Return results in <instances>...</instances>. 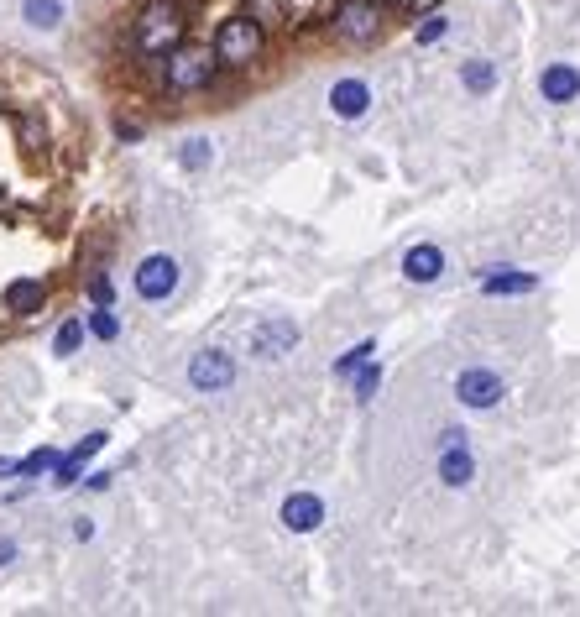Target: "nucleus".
Instances as JSON below:
<instances>
[{
  "mask_svg": "<svg viewBox=\"0 0 580 617\" xmlns=\"http://www.w3.org/2000/svg\"><path fill=\"white\" fill-rule=\"evenodd\" d=\"M16 466H21V461H11V455H0V476H16Z\"/></svg>",
  "mask_w": 580,
  "mask_h": 617,
  "instance_id": "32",
  "label": "nucleus"
},
{
  "mask_svg": "<svg viewBox=\"0 0 580 617\" xmlns=\"http://www.w3.org/2000/svg\"><path fill=\"white\" fill-rule=\"evenodd\" d=\"M220 74V58L215 48H189V42H178L173 53H162V84H168V95H199V89H210Z\"/></svg>",
  "mask_w": 580,
  "mask_h": 617,
  "instance_id": "2",
  "label": "nucleus"
},
{
  "mask_svg": "<svg viewBox=\"0 0 580 617\" xmlns=\"http://www.w3.org/2000/svg\"><path fill=\"white\" fill-rule=\"evenodd\" d=\"M131 283H136V299H147V304H168L173 293H178V283H183V267H178L173 251H152V257L136 262Z\"/></svg>",
  "mask_w": 580,
  "mask_h": 617,
  "instance_id": "5",
  "label": "nucleus"
},
{
  "mask_svg": "<svg viewBox=\"0 0 580 617\" xmlns=\"http://www.w3.org/2000/svg\"><path fill=\"white\" fill-rule=\"evenodd\" d=\"M178 163L189 168V173H204V168L215 163V142H210V136H189V142L178 147Z\"/></svg>",
  "mask_w": 580,
  "mask_h": 617,
  "instance_id": "19",
  "label": "nucleus"
},
{
  "mask_svg": "<svg viewBox=\"0 0 580 617\" xmlns=\"http://www.w3.org/2000/svg\"><path fill=\"white\" fill-rule=\"evenodd\" d=\"M230 382H236V356L220 351V346L194 351V361H189V387L194 393H225Z\"/></svg>",
  "mask_w": 580,
  "mask_h": 617,
  "instance_id": "7",
  "label": "nucleus"
},
{
  "mask_svg": "<svg viewBox=\"0 0 580 617\" xmlns=\"http://www.w3.org/2000/svg\"><path fill=\"white\" fill-rule=\"evenodd\" d=\"M183 27H189V16H183L178 0H147L142 16H136V53H147V58L173 53L183 42Z\"/></svg>",
  "mask_w": 580,
  "mask_h": 617,
  "instance_id": "1",
  "label": "nucleus"
},
{
  "mask_svg": "<svg viewBox=\"0 0 580 617\" xmlns=\"http://www.w3.org/2000/svg\"><path fill=\"white\" fill-rule=\"evenodd\" d=\"M351 387H356V403L366 408L371 398H377V387H382V361L371 356L366 367H356V372H351Z\"/></svg>",
  "mask_w": 580,
  "mask_h": 617,
  "instance_id": "22",
  "label": "nucleus"
},
{
  "mask_svg": "<svg viewBox=\"0 0 580 617\" xmlns=\"http://www.w3.org/2000/svg\"><path fill=\"white\" fill-rule=\"evenodd\" d=\"M89 299H95V304H110V278H105V272L89 283Z\"/></svg>",
  "mask_w": 580,
  "mask_h": 617,
  "instance_id": "28",
  "label": "nucleus"
},
{
  "mask_svg": "<svg viewBox=\"0 0 580 617\" xmlns=\"http://www.w3.org/2000/svg\"><path fill=\"white\" fill-rule=\"evenodd\" d=\"M84 346V314L79 319H68V325L58 330V340H53V356H74Z\"/></svg>",
  "mask_w": 580,
  "mask_h": 617,
  "instance_id": "25",
  "label": "nucleus"
},
{
  "mask_svg": "<svg viewBox=\"0 0 580 617\" xmlns=\"http://www.w3.org/2000/svg\"><path fill=\"white\" fill-rule=\"evenodd\" d=\"M497 63L492 58H466V63H460V84H466V95H492V89H497Z\"/></svg>",
  "mask_w": 580,
  "mask_h": 617,
  "instance_id": "17",
  "label": "nucleus"
},
{
  "mask_svg": "<svg viewBox=\"0 0 580 617\" xmlns=\"http://www.w3.org/2000/svg\"><path fill=\"white\" fill-rule=\"evenodd\" d=\"M84 330L95 335V340H121V319H115L110 304H95V309L84 314Z\"/></svg>",
  "mask_w": 580,
  "mask_h": 617,
  "instance_id": "21",
  "label": "nucleus"
},
{
  "mask_svg": "<svg viewBox=\"0 0 580 617\" xmlns=\"http://www.w3.org/2000/svg\"><path fill=\"white\" fill-rule=\"evenodd\" d=\"M277 518H283L288 534H314L319 523H324V497H314V492H293V497H283Z\"/></svg>",
  "mask_w": 580,
  "mask_h": 617,
  "instance_id": "12",
  "label": "nucleus"
},
{
  "mask_svg": "<svg viewBox=\"0 0 580 617\" xmlns=\"http://www.w3.org/2000/svg\"><path fill=\"white\" fill-rule=\"evenodd\" d=\"M262 53H267V27H262V21H251L246 11L220 21V32H215V58H220V68H251Z\"/></svg>",
  "mask_w": 580,
  "mask_h": 617,
  "instance_id": "3",
  "label": "nucleus"
},
{
  "mask_svg": "<svg viewBox=\"0 0 580 617\" xmlns=\"http://www.w3.org/2000/svg\"><path fill=\"white\" fill-rule=\"evenodd\" d=\"M539 100H544V105H570V100H580V68H575V63H544V68H539Z\"/></svg>",
  "mask_w": 580,
  "mask_h": 617,
  "instance_id": "11",
  "label": "nucleus"
},
{
  "mask_svg": "<svg viewBox=\"0 0 580 617\" xmlns=\"http://www.w3.org/2000/svg\"><path fill=\"white\" fill-rule=\"evenodd\" d=\"M455 398L460 408H476V414H486V408H497L507 398V382L492 372V367H466L455 377Z\"/></svg>",
  "mask_w": 580,
  "mask_h": 617,
  "instance_id": "8",
  "label": "nucleus"
},
{
  "mask_svg": "<svg viewBox=\"0 0 580 617\" xmlns=\"http://www.w3.org/2000/svg\"><path fill=\"white\" fill-rule=\"evenodd\" d=\"M16 560V539H6V534H0V570H6Z\"/></svg>",
  "mask_w": 580,
  "mask_h": 617,
  "instance_id": "31",
  "label": "nucleus"
},
{
  "mask_svg": "<svg viewBox=\"0 0 580 617\" xmlns=\"http://www.w3.org/2000/svg\"><path fill=\"white\" fill-rule=\"evenodd\" d=\"M21 21L32 32H58L63 27V0H21Z\"/></svg>",
  "mask_w": 580,
  "mask_h": 617,
  "instance_id": "18",
  "label": "nucleus"
},
{
  "mask_svg": "<svg viewBox=\"0 0 580 617\" xmlns=\"http://www.w3.org/2000/svg\"><path fill=\"white\" fill-rule=\"evenodd\" d=\"M42 304H48V283H42V278H16V283L6 288V309H11L16 319L42 314Z\"/></svg>",
  "mask_w": 580,
  "mask_h": 617,
  "instance_id": "16",
  "label": "nucleus"
},
{
  "mask_svg": "<svg viewBox=\"0 0 580 617\" xmlns=\"http://www.w3.org/2000/svg\"><path fill=\"white\" fill-rule=\"evenodd\" d=\"M434 466H439V482H445L450 492L476 482V455H471V440H466V429H460V424L439 429V461Z\"/></svg>",
  "mask_w": 580,
  "mask_h": 617,
  "instance_id": "6",
  "label": "nucleus"
},
{
  "mask_svg": "<svg viewBox=\"0 0 580 617\" xmlns=\"http://www.w3.org/2000/svg\"><path fill=\"white\" fill-rule=\"evenodd\" d=\"M403 16H429V11H439V0H392Z\"/></svg>",
  "mask_w": 580,
  "mask_h": 617,
  "instance_id": "27",
  "label": "nucleus"
},
{
  "mask_svg": "<svg viewBox=\"0 0 580 617\" xmlns=\"http://www.w3.org/2000/svg\"><path fill=\"white\" fill-rule=\"evenodd\" d=\"M398 267H403V278H408V283L429 288V283L445 278V267H450V262H445V251H439L434 241H419V246H408V251H403V262H398Z\"/></svg>",
  "mask_w": 580,
  "mask_h": 617,
  "instance_id": "10",
  "label": "nucleus"
},
{
  "mask_svg": "<svg viewBox=\"0 0 580 617\" xmlns=\"http://www.w3.org/2000/svg\"><path fill=\"white\" fill-rule=\"evenodd\" d=\"M115 136H121V142H142V126H131V121H115Z\"/></svg>",
  "mask_w": 580,
  "mask_h": 617,
  "instance_id": "29",
  "label": "nucleus"
},
{
  "mask_svg": "<svg viewBox=\"0 0 580 617\" xmlns=\"http://www.w3.org/2000/svg\"><path fill=\"white\" fill-rule=\"evenodd\" d=\"M445 32H450V21L429 11V16L419 21V27H413V42H419V48H434V42H445Z\"/></svg>",
  "mask_w": 580,
  "mask_h": 617,
  "instance_id": "24",
  "label": "nucleus"
},
{
  "mask_svg": "<svg viewBox=\"0 0 580 617\" xmlns=\"http://www.w3.org/2000/svg\"><path fill=\"white\" fill-rule=\"evenodd\" d=\"M105 440H110V434H89V440H79L68 455H58V466H53V487H74V482H79V471L105 450Z\"/></svg>",
  "mask_w": 580,
  "mask_h": 617,
  "instance_id": "15",
  "label": "nucleus"
},
{
  "mask_svg": "<svg viewBox=\"0 0 580 617\" xmlns=\"http://www.w3.org/2000/svg\"><path fill=\"white\" fill-rule=\"evenodd\" d=\"M246 16L262 21V27H283L293 16V0H246Z\"/></svg>",
  "mask_w": 580,
  "mask_h": 617,
  "instance_id": "20",
  "label": "nucleus"
},
{
  "mask_svg": "<svg viewBox=\"0 0 580 617\" xmlns=\"http://www.w3.org/2000/svg\"><path fill=\"white\" fill-rule=\"evenodd\" d=\"M382 27H387V6H382V0H340V6H335V37L351 42V48L377 42Z\"/></svg>",
  "mask_w": 580,
  "mask_h": 617,
  "instance_id": "4",
  "label": "nucleus"
},
{
  "mask_svg": "<svg viewBox=\"0 0 580 617\" xmlns=\"http://www.w3.org/2000/svg\"><path fill=\"white\" fill-rule=\"evenodd\" d=\"M293 346H298V319H288V314H272L251 330V356H262V361L288 356Z\"/></svg>",
  "mask_w": 580,
  "mask_h": 617,
  "instance_id": "9",
  "label": "nucleus"
},
{
  "mask_svg": "<svg viewBox=\"0 0 580 617\" xmlns=\"http://www.w3.org/2000/svg\"><path fill=\"white\" fill-rule=\"evenodd\" d=\"M371 356H377V340H356V346H351V351H345V356L335 361V367H330V372H335V377H351L356 367H366V361H371Z\"/></svg>",
  "mask_w": 580,
  "mask_h": 617,
  "instance_id": "23",
  "label": "nucleus"
},
{
  "mask_svg": "<svg viewBox=\"0 0 580 617\" xmlns=\"http://www.w3.org/2000/svg\"><path fill=\"white\" fill-rule=\"evenodd\" d=\"M58 466V450H32V455H21V466H16V476H42V471H53Z\"/></svg>",
  "mask_w": 580,
  "mask_h": 617,
  "instance_id": "26",
  "label": "nucleus"
},
{
  "mask_svg": "<svg viewBox=\"0 0 580 617\" xmlns=\"http://www.w3.org/2000/svg\"><path fill=\"white\" fill-rule=\"evenodd\" d=\"M476 283H481L486 299H518V293L539 288V278H533V272H518V267H486Z\"/></svg>",
  "mask_w": 580,
  "mask_h": 617,
  "instance_id": "13",
  "label": "nucleus"
},
{
  "mask_svg": "<svg viewBox=\"0 0 580 617\" xmlns=\"http://www.w3.org/2000/svg\"><path fill=\"white\" fill-rule=\"evenodd\" d=\"M74 539H79V544L95 539V518H74Z\"/></svg>",
  "mask_w": 580,
  "mask_h": 617,
  "instance_id": "30",
  "label": "nucleus"
},
{
  "mask_svg": "<svg viewBox=\"0 0 580 617\" xmlns=\"http://www.w3.org/2000/svg\"><path fill=\"white\" fill-rule=\"evenodd\" d=\"M330 110L340 121H361L371 110V84L366 79H335L330 84Z\"/></svg>",
  "mask_w": 580,
  "mask_h": 617,
  "instance_id": "14",
  "label": "nucleus"
}]
</instances>
